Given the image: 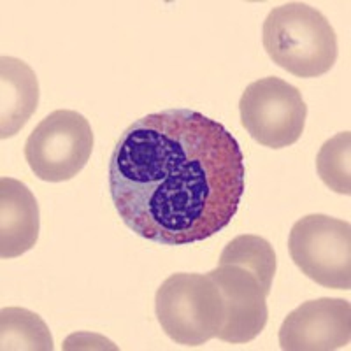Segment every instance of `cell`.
Returning <instances> with one entry per match:
<instances>
[{"label":"cell","mask_w":351,"mask_h":351,"mask_svg":"<svg viewBox=\"0 0 351 351\" xmlns=\"http://www.w3.org/2000/svg\"><path fill=\"white\" fill-rule=\"evenodd\" d=\"M241 123L253 141L281 149L295 144L306 127L307 106L299 88L269 76L247 84L239 100Z\"/></svg>","instance_id":"obj_6"},{"label":"cell","mask_w":351,"mask_h":351,"mask_svg":"<svg viewBox=\"0 0 351 351\" xmlns=\"http://www.w3.org/2000/svg\"><path fill=\"white\" fill-rule=\"evenodd\" d=\"M160 327L174 343L200 346L215 339L225 322V302L209 274L176 272L160 285L155 297Z\"/></svg>","instance_id":"obj_3"},{"label":"cell","mask_w":351,"mask_h":351,"mask_svg":"<svg viewBox=\"0 0 351 351\" xmlns=\"http://www.w3.org/2000/svg\"><path fill=\"white\" fill-rule=\"evenodd\" d=\"M288 252L304 276L334 290L351 288L350 221L327 215L297 219L288 237Z\"/></svg>","instance_id":"obj_5"},{"label":"cell","mask_w":351,"mask_h":351,"mask_svg":"<svg viewBox=\"0 0 351 351\" xmlns=\"http://www.w3.org/2000/svg\"><path fill=\"white\" fill-rule=\"evenodd\" d=\"M219 265H237L253 272L265 290L271 293L276 274V253L267 239L253 234H244L232 239L219 255Z\"/></svg>","instance_id":"obj_12"},{"label":"cell","mask_w":351,"mask_h":351,"mask_svg":"<svg viewBox=\"0 0 351 351\" xmlns=\"http://www.w3.org/2000/svg\"><path fill=\"white\" fill-rule=\"evenodd\" d=\"M93 152V132L81 112L58 109L32 130L25 143V158L40 181L64 183L76 178Z\"/></svg>","instance_id":"obj_4"},{"label":"cell","mask_w":351,"mask_h":351,"mask_svg":"<svg viewBox=\"0 0 351 351\" xmlns=\"http://www.w3.org/2000/svg\"><path fill=\"white\" fill-rule=\"evenodd\" d=\"M316 171L332 192L351 193V134L341 132L325 141L316 156Z\"/></svg>","instance_id":"obj_13"},{"label":"cell","mask_w":351,"mask_h":351,"mask_svg":"<svg viewBox=\"0 0 351 351\" xmlns=\"http://www.w3.org/2000/svg\"><path fill=\"white\" fill-rule=\"evenodd\" d=\"M351 339V306L344 299H316L300 304L285 318L280 346L285 351H332Z\"/></svg>","instance_id":"obj_8"},{"label":"cell","mask_w":351,"mask_h":351,"mask_svg":"<svg viewBox=\"0 0 351 351\" xmlns=\"http://www.w3.org/2000/svg\"><path fill=\"white\" fill-rule=\"evenodd\" d=\"M39 104V81L27 62L0 58V137H14Z\"/></svg>","instance_id":"obj_10"},{"label":"cell","mask_w":351,"mask_h":351,"mask_svg":"<svg viewBox=\"0 0 351 351\" xmlns=\"http://www.w3.org/2000/svg\"><path fill=\"white\" fill-rule=\"evenodd\" d=\"M53 335L37 313L25 307H4L0 311V350L51 351Z\"/></svg>","instance_id":"obj_11"},{"label":"cell","mask_w":351,"mask_h":351,"mask_svg":"<svg viewBox=\"0 0 351 351\" xmlns=\"http://www.w3.org/2000/svg\"><path fill=\"white\" fill-rule=\"evenodd\" d=\"M209 276L225 302V322L216 337L230 344H244L258 337L269 319V291L256 276L237 265H218Z\"/></svg>","instance_id":"obj_7"},{"label":"cell","mask_w":351,"mask_h":351,"mask_svg":"<svg viewBox=\"0 0 351 351\" xmlns=\"http://www.w3.org/2000/svg\"><path fill=\"white\" fill-rule=\"evenodd\" d=\"M109 192L136 236L165 246L206 241L228 227L244 195L237 139L193 109L136 120L109 160Z\"/></svg>","instance_id":"obj_1"},{"label":"cell","mask_w":351,"mask_h":351,"mask_svg":"<svg viewBox=\"0 0 351 351\" xmlns=\"http://www.w3.org/2000/svg\"><path fill=\"white\" fill-rule=\"evenodd\" d=\"M39 204L28 186L14 178L0 180V256L16 258L39 237Z\"/></svg>","instance_id":"obj_9"},{"label":"cell","mask_w":351,"mask_h":351,"mask_svg":"<svg viewBox=\"0 0 351 351\" xmlns=\"http://www.w3.org/2000/svg\"><path fill=\"white\" fill-rule=\"evenodd\" d=\"M262 43L278 67L304 80L327 74L339 51L330 21L304 2L272 9L263 21Z\"/></svg>","instance_id":"obj_2"}]
</instances>
